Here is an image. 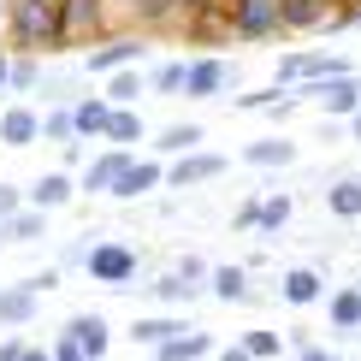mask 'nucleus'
Returning a JSON list of instances; mask_svg holds the SVG:
<instances>
[{"instance_id": "nucleus-1", "label": "nucleus", "mask_w": 361, "mask_h": 361, "mask_svg": "<svg viewBox=\"0 0 361 361\" xmlns=\"http://www.w3.org/2000/svg\"><path fill=\"white\" fill-rule=\"evenodd\" d=\"M6 36L24 54H59L66 48V24H59V0H12Z\"/></svg>"}, {"instance_id": "nucleus-2", "label": "nucleus", "mask_w": 361, "mask_h": 361, "mask_svg": "<svg viewBox=\"0 0 361 361\" xmlns=\"http://www.w3.org/2000/svg\"><path fill=\"white\" fill-rule=\"evenodd\" d=\"M231 36L237 42H273V36H284L279 0H231Z\"/></svg>"}, {"instance_id": "nucleus-3", "label": "nucleus", "mask_w": 361, "mask_h": 361, "mask_svg": "<svg viewBox=\"0 0 361 361\" xmlns=\"http://www.w3.org/2000/svg\"><path fill=\"white\" fill-rule=\"evenodd\" d=\"M83 273L101 279V284H130V279H137V249L118 243V237H107V243H89Z\"/></svg>"}, {"instance_id": "nucleus-4", "label": "nucleus", "mask_w": 361, "mask_h": 361, "mask_svg": "<svg viewBox=\"0 0 361 361\" xmlns=\"http://www.w3.org/2000/svg\"><path fill=\"white\" fill-rule=\"evenodd\" d=\"M343 71H355V66L338 54H284L279 59V83H326V78H343Z\"/></svg>"}, {"instance_id": "nucleus-5", "label": "nucleus", "mask_w": 361, "mask_h": 361, "mask_svg": "<svg viewBox=\"0 0 361 361\" xmlns=\"http://www.w3.org/2000/svg\"><path fill=\"white\" fill-rule=\"evenodd\" d=\"M59 24H66V48L95 42L107 30V0H59Z\"/></svg>"}, {"instance_id": "nucleus-6", "label": "nucleus", "mask_w": 361, "mask_h": 361, "mask_svg": "<svg viewBox=\"0 0 361 361\" xmlns=\"http://www.w3.org/2000/svg\"><path fill=\"white\" fill-rule=\"evenodd\" d=\"M160 184H166V160H160L154 148H148V154H137V160H130V172L113 184V195H118V202H142V195H154Z\"/></svg>"}, {"instance_id": "nucleus-7", "label": "nucleus", "mask_w": 361, "mask_h": 361, "mask_svg": "<svg viewBox=\"0 0 361 361\" xmlns=\"http://www.w3.org/2000/svg\"><path fill=\"white\" fill-rule=\"evenodd\" d=\"M130 160H137V154L113 142L107 154H95V160H89V166H83V178H78V184H83L89 195H113V184H118V178L130 172Z\"/></svg>"}, {"instance_id": "nucleus-8", "label": "nucleus", "mask_w": 361, "mask_h": 361, "mask_svg": "<svg viewBox=\"0 0 361 361\" xmlns=\"http://www.w3.org/2000/svg\"><path fill=\"white\" fill-rule=\"evenodd\" d=\"M225 172V154H207V148H190V154H178L166 166V184L172 190H190V184H207V178Z\"/></svg>"}, {"instance_id": "nucleus-9", "label": "nucleus", "mask_w": 361, "mask_h": 361, "mask_svg": "<svg viewBox=\"0 0 361 361\" xmlns=\"http://www.w3.org/2000/svg\"><path fill=\"white\" fill-rule=\"evenodd\" d=\"M142 54H148V42H142V36H113V42H101V48H89V54H83V66L107 78V71H118V66H137Z\"/></svg>"}, {"instance_id": "nucleus-10", "label": "nucleus", "mask_w": 361, "mask_h": 361, "mask_svg": "<svg viewBox=\"0 0 361 361\" xmlns=\"http://www.w3.org/2000/svg\"><path fill=\"white\" fill-rule=\"evenodd\" d=\"M279 12H284V30H290V36H308V30L332 24L338 0H279Z\"/></svg>"}, {"instance_id": "nucleus-11", "label": "nucleus", "mask_w": 361, "mask_h": 361, "mask_svg": "<svg viewBox=\"0 0 361 361\" xmlns=\"http://www.w3.org/2000/svg\"><path fill=\"white\" fill-rule=\"evenodd\" d=\"M314 95H320V113L350 118V113L361 107V78H355V71H343V78H326V83H314Z\"/></svg>"}, {"instance_id": "nucleus-12", "label": "nucleus", "mask_w": 361, "mask_h": 361, "mask_svg": "<svg viewBox=\"0 0 361 361\" xmlns=\"http://www.w3.org/2000/svg\"><path fill=\"white\" fill-rule=\"evenodd\" d=\"M225 83H231V66H225V59H214V54H207V59H190V89H184L190 101H214Z\"/></svg>"}, {"instance_id": "nucleus-13", "label": "nucleus", "mask_w": 361, "mask_h": 361, "mask_svg": "<svg viewBox=\"0 0 361 361\" xmlns=\"http://www.w3.org/2000/svg\"><path fill=\"white\" fill-rule=\"evenodd\" d=\"M0 142H6V148L42 142V113L36 107H6V113H0Z\"/></svg>"}, {"instance_id": "nucleus-14", "label": "nucleus", "mask_w": 361, "mask_h": 361, "mask_svg": "<svg viewBox=\"0 0 361 361\" xmlns=\"http://www.w3.org/2000/svg\"><path fill=\"white\" fill-rule=\"evenodd\" d=\"M24 195H30L36 207H48V214H54V207H66L71 195H78V178H71V172H42V178H36V184H30Z\"/></svg>"}, {"instance_id": "nucleus-15", "label": "nucleus", "mask_w": 361, "mask_h": 361, "mask_svg": "<svg viewBox=\"0 0 361 361\" xmlns=\"http://www.w3.org/2000/svg\"><path fill=\"white\" fill-rule=\"evenodd\" d=\"M0 231H6V243H36V237L48 231V207L24 202L18 214H6V219H0Z\"/></svg>"}, {"instance_id": "nucleus-16", "label": "nucleus", "mask_w": 361, "mask_h": 361, "mask_svg": "<svg viewBox=\"0 0 361 361\" xmlns=\"http://www.w3.org/2000/svg\"><path fill=\"white\" fill-rule=\"evenodd\" d=\"M36 284H12V290H0V326H30V320H36Z\"/></svg>"}, {"instance_id": "nucleus-17", "label": "nucleus", "mask_w": 361, "mask_h": 361, "mask_svg": "<svg viewBox=\"0 0 361 361\" xmlns=\"http://www.w3.org/2000/svg\"><path fill=\"white\" fill-rule=\"evenodd\" d=\"M202 355H214V338L207 332H178V338H166V343H154V361H202Z\"/></svg>"}, {"instance_id": "nucleus-18", "label": "nucleus", "mask_w": 361, "mask_h": 361, "mask_svg": "<svg viewBox=\"0 0 361 361\" xmlns=\"http://www.w3.org/2000/svg\"><path fill=\"white\" fill-rule=\"evenodd\" d=\"M279 290H284V302H290V308H314L326 284H320V273H314V267H290Z\"/></svg>"}, {"instance_id": "nucleus-19", "label": "nucleus", "mask_w": 361, "mask_h": 361, "mask_svg": "<svg viewBox=\"0 0 361 361\" xmlns=\"http://www.w3.org/2000/svg\"><path fill=\"white\" fill-rule=\"evenodd\" d=\"M101 95L113 101V107H137V95H148V78L137 66H118V71H107V89Z\"/></svg>"}, {"instance_id": "nucleus-20", "label": "nucleus", "mask_w": 361, "mask_h": 361, "mask_svg": "<svg viewBox=\"0 0 361 361\" xmlns=\"http://www.w3.org/2000/svg\"><path fill=\"white\" fill-rule=\"evenodd\" d=\"M66 332L83 343V355H107V343H113V332H107V320H101V314H71Z\"/></svg>"}, {"instance_id": "nucleus-21", "label": "nucleus", "mask_w": 361, "mask_h": 361, "mask_svg": "<svg viewBox=\"0 0 361 361\" xmlns=\"http://www.w3.org/2000/svg\"><path fill=\"white\" fill-rule=\"evenodd\" d=\"M326 320H332L338 332H361V290L355 284H343V290L326 296Z\"/></svg>"}, {"instance_id": "nucleus-22", "label": "nucleus", "mask_w": 361, "mask_h": 361, "mask_svg": "<svg viewBox=\"0 0 361 361\" xmlns=\"http://www.w3.org/2000/svg\"><path fill=\"white\" fill-rule=\"evenodd\" d=\"M243 160H249V166H290V160H296V142H290V137H255V142L243 148Z\"/></svg>"}, {"instance_id": "nucleus-23", "label": "nucleus", "mask_w": 361, "mask_h": 361, "mask_svg": "<svg viewBox=\"0 0 361 361\" xmlns=\"http://www.w3.org/2000/svg\"><path fill=\"white\" fill-rule=\"evenodd\" d=\"M207 290L219 302H249V273L243 267H207Z\"/></svg>"}, {"instance_id": "nucleus-24", "label": "nucleus", "mask_w": 361, "mask_h": 361, "mask_svg": "<svg viewBox=\"0 0 361 361\" xmlns=\"http://www.w3.org/2000/svg\"><path fill=\"white\" fill-rule=\"evenodd\" d=\"M190 148H202V125H166L154 137V154L160 160H178V154H190Z\"/></svg>"}, {"instance_id": "nucleus-25", "label": "nucleus", "mask_w": 361, "mask_h": 361, "mask_svg": "<svg viewBox=\"0 0 361 361\" xmlns=\"http://www.w3.org/2000/svg\"><path fill=\"white\" fill-rule=\"evenodd\" d=\"M107 125H113V101L107 95H83L78 101V130L83 137H107Z\"/></svg>"}, {"instance_id": "nucleus-26", "label": "nucleus", "mask_w": 361, "mask_h": 361, "mask_svg": "<svg viewBox=\"0 0 361 361\" xmlns=\"http://www.w3.org/2000/svg\"><path fill=\"white\" fill-rule=\"evenodd\" d=\"M202 290H207V284L195 279V273H184V267H172L166 279H154V296H160V302H190V296H202Z\"/></svg>"}, {"instance_id": "nucleus-27", "label": "nucleus", "mask_w": 361, "mask_h": 361, "mask_svg": "<svg viewBox=\"0 0 361 361\" xmlns=\"http://www.w3.org/2000/svg\"><path fill=\"white\" fill-rule=\"evenodd\" d=\"M326 207H332V219H361V178H338L326 190Z\"/></svg>"}, {"instance_id": "nucleus-28", "label": "nucleus", "mask_w": 361, "mask_h": 361, "mask_svg": "<svg viewBox=\"0 0 361 361\" xmlns=\"http://www.w3.org/2000/svg\"><path fill=\"white\" fill-rule=\"evenodd\" d=\"M83 130H78V107H54V113H42V142H78Z\"/></svg>"}, {"instance_id": "nucleus-29", "label": "nucleus", "mask_w": 361, "mask_h": 361, "mask_svg": "<svg viewBox=\"0 0 361 361\" xmlns=\"http://www.w3.org/2000/svg\"><path fill=\"white\" fill-rule=\"evenodd\" d=\"M184 89H190V59H166L148 78V95H184Z\"/></svg>"}, {"instance_id": "nucleus-30", "label": "nucleus", "mask_w": 361, "mask_h": 361, "mask_svg": "<svg viewBox=\"0 0 361 361\" xmlns=\"http://www.w3.org/2000/svg\"><path fill=\"white\" fill-rule=\"evenodd\" d=\"M178 332H184V326H178L172 314H148V320L130 326V343H148V350H154V343H166V338H178Z\"/></svg>"}, {"instance_id": "nucleus-31", "label": "nucleus", "mask_w": 361, "mask_h": 361, "mask_svg": "<svg viewBox=\"0 0 361 361\" xmlns=\"http://www.w3.org/2000/svg\"><path fill=\"white\" fill-rule=\"evenodd\" d=\"M148 130H142V118H137V107H113V125H107V142H118V148H130V142H142Z\"/></svg>"}, {"instance_id": "nucleus-32", "label": "nucleus", "mask_w": 361, "mask_h": 361, "mask_svg": "<svg viewBox=\"0 0 361 361\" xmlns=\"http://www.w3.org/2000/svg\"><path fill=\"white\" fill-rule=\"evenodd\" d=\"M243 343H249L255 361H279V350H284V338L273 332V326H255V332H243Z\"/></svg>"}, {"instance_id": "nucleus-33", "label": "nucleus", "mask_w": 361, "mask_h": 361, "mask_svg": "<svg viewBox=\"0 0 361 361\" xmlns=\"http://www.w3.org/2000/svg\"><path fill=\"white\" fill-rule=\"evenodd\" d=\"M290 225V195H261V231H284Z\"/></svg>"}, {"instance_id": "nucleus-34", "label": "nucleus", "mask_w": 361, "mask_h": 361, "mask_svg": "<svg viewBox=\"0 0 361 361\" xmlns=\"http://www.w3.org/2000/svg\"><path fill=\"white\" fill-rule=\"evenodd\" d=\"M284 89H290V83H273V89H249V95H237V107H243V113H267V107H279V101H290Z\"/></svg>"}, {"instance_id": "nucleus-35", "label": "nucleus", "mask_w": 361, "mask_h": 361, "mask_svg": "<svg viewBox=\"0 0 361 361\" xmlns=\"http://www.w3.org/2000/svg\"><path fill=\"white\" fill-rule=\"evenodd\" d=\"M178 12V0H130V18L137 24H166Z\"/></svg>"}, {"instance_id": "nucleus-36", "label": "nucleus", "mask_w": 361, "mask_h": 361, "mask_svg": "<svg viewBox=\"0 0 361 361\" xmlns=\"http://www.w3.org/2000/svg\"><path fill=\"white\" fill-rule=\"evenodd\" d=\"M24 89H36V54H12V95H24Z\"/></svg>"}, {"instance_id": "nucleus-37", "label": "nucleus", "mask_w": 361, "mask_h": 361, "mask_svg": "<svg viewBox=\"0 0 361 361\" xmlns=\"http://www.w3.org/2000/svg\"><path fill=\"white\" fill-rule=\"evenodd\" d=\"M24 202H30V195H24L18 184H0V219H6V214H18Z\"/></svg>"}, {"instance_id": "nucleus-38", "label": "nucleus", "mask_w": 361, "mask_h": 361, "mask_svg": "<svg viewBox=\"0 0 361 361\" xmlns=\"http://www.w3.org/2000/svg\"><path fill=\"white\" fill-rule=\"evenodd\" d=\"M54 361H89V355H83V343H78V338H71V332H66V338H59V343H54Z\"/></svg>"}, {"instance_id": "nucleus-39", "label": "nucleus", "mask_w": 361, "mask_h": 361, "mask_svg": "<svg viewBox=\"0 0 361 361\" xmlns=\"http://www.w3.org/2000/svg\"><path fill=\"white\" fill-rule=\"evenodd\" d=\"M237 231H261V202H243V207H237Z\"/></svg>"}, {"instance_id": "nucleus-40", "label": "nucleus", "mask_w": 361, "mask_h": 361, "mask_svg": "<svg viewBox=\"0 0 361 361\" xmlns=\"http://www.w3.org/2000/svg\"><path fill=\"white\" fill-rule=\"evenodd\" d=\"M296 361H338V355L320 350V343H296Z\"/></svg>"}, {"instance_id": "nucleus-41", "label": "nucleus", "mask_w": 361, "mask_h": 361, "mask_svg": "<svg viewBox=\"0 0 361 361\" xmlns=\"http://www.w3.org/2000/svg\"><path fill=\"white\" fill-rule=\"evenodd\" d=\"M24 284H36V290H59V273L48 267V273H36V279H24Z\"/></svg>"}, {"instance_id": "nucleus-42", "label": "nucleus", "mask_w": 361, "mask_h": 361, "mask_svg": "<svg viewBox=\"0 0 361 361\" xmlns=\"http://www.w3.org/2000/svg\"><path fill=\"white\" fill-rule=\"evenodd\" d=\"M24 355V338H6V343H0V361H18Z\"/></svg>"}, {"instance_id": "nucleus-43", "label": "nucleus", "mask_w": 361, "mask_h": 361, "mask_svg": "<svg viewBox=\"0 0 361 361\" xmlns=\"http://www.w3.org/2000/svg\"><path fill=\"white\" fill-rule=\"evenodd\" d=\"M219 361H255V355H249V343H231V350H219Z\"/></svg>"}, {"instance_id": "nucleus-44", "label": "nucleus", "mask_w": 361, "mask_h": 361, "mask_svg": "<svg viewBox=\"0 0 361 361\" xmlns=\"http://www.w3.org/2000/svg\"><path fill=\"white\" fill-rule=\"evenodd\" d=\"M18 361H54V350H42V343H24V355Z\"/></svg>"}, {"instance_id": "nucleus-45", "label": "nucleus", "mask_w": 361, "mask_h": 361, "mask_svg": "<svg viewBox=\"0 0 361 361\" xmlns=\"http://www.w3.org/2000/svg\"><path fill=\"white\" fill-rule=\"evenodd\" d=\"M0 89H12V54H0Z\"/></svg>"}, {"instance_id": "nucleus-46", "label": "nucleus", "mask_w": 361, "mask_h": 361, "mask_svg": "<svg viewBox=\"0 0 361 361\" xmlns=\"http://www.w3.org/2000/svg\"><path fill=\"white\" fill-rule=\"evenodd\" d=\"M350 137H355V142H361V107H355V113H350Z\"/></svg>"}, {"instance_id": "nucleus-47", "label": "nucleus", "mask_w": 361, "mask_h": 361, "mask_svg": "<svg viewBox=\"0 0 361 361\" xmlns=\"http://www.w3.org/2000/svg\"><path fill=\"white\" fill-rule=\"evenodd\" d=\"M6 12H12V0H0V30H6Z\"/></svg>"}, {"instance_id": "nucleus-48", "label": "nucleus", "mask_w": 361, "mask_h": 361, "mask_svg": "<svg viewBox=\"0 0 361 361\" xmlns=\"http://www.w3.org/2000/svg\"><path fill=\"white\" fill-rule=\"evenodd\" d=\"M338 6H361V0H338Z\"/></svg>"}, {"instance_id": "nucleus-49", "label": "nucleus", "mask_w": 361, "mask_h": 361, "mask_svg": "<svg viewBox=\"0 0 361 361\" xmlns=\"http://www.w3.org/2000/svg\"><path fill=\"white\" fill-rule=\"evenodd\" d=\"M0 249H6V231H0Z\"/></svg>"}, {"instance_id": "nucleus-50", "label": "nucleus", "mask_w": 361, "mask_h": 361, "mask_svg": "<svg viewBox=\"0 0 361 361\" xmlns=\"http://www.w3.org/2000/svg\"><path fill=\"white\" fill-rule=\"evenodd\" d=\"M89 361H107V355H89Z\"/></svg>"}]
</instances>
